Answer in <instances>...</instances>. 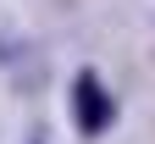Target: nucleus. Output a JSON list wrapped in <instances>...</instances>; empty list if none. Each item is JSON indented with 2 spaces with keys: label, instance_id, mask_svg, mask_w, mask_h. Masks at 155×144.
Listing matches in <instances>:
<instances>
[{
  "label": "nucleus",
  "instance_id": "nucleus-1",
  "mask_svg": "<svg viewBox=\"0 0 155 144\" xmlns=\"http://www.w3.org/2000/svg\"><path fill=\"white\" fill-rule=\"evenodd\" d=\"M72 111H78V128L83 133H105L111 128V94H105V83L94 72H78V83H72Z\"/></svg>",
  "mask_w": 155,
  "mask_h": 144
}]
</instances>
